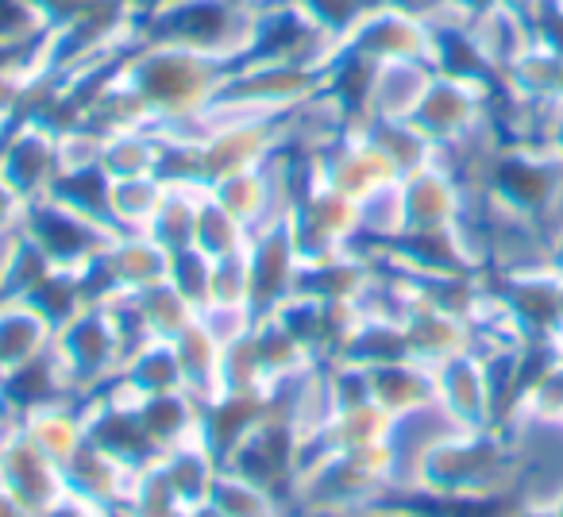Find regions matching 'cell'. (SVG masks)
Here are the masks:
<instances>
[{"mask_svg":"<svg viewBox=\"0 0 563 517\" xmlns=\"http://www.w3.org/2000/svg\"><path fill=\"white\" fill-rule=\"evenodd\" d=\"M120 74L132 81L135 94L147 101L155 124H174L205 112L224 89L232 63L178 43H132L120 58Z\"/></svg>","mask_w":563,"mask_h":517,"instance_id":"obj_1","label":"cell"},{"mask_svg":"<svg viewBox=\"0 0 563 517\" xmlns=\"http://www.w3.org/2000/svg\"><path fill=\"white\" fill-rule=\"evenodd\" d=\"M340 51L363 58L371 66L424 58L432 63V16L421 9H406L394 0H375L352 32L340 40Z\"/></svg>","mask_w":563,"mask_h":517,"instance_id":"obj_2","label":"cell"},{"mask_svg":"<svg viewBox=\"0 0 563 517\" xmlns=\"http://www.w3.org/2000/svg\"><path fill=\"white\" fill-rule=\"evenodd\" d=\"M483 109H486V81L455 78V74L437 70L409 120H413L437 147H452V143H463L483 124V117H486Z\"/></svg>","mask_w":563,"mask_h":517,"instance_id":"obj_3","label":"cell"},{"mask_svg":"<svg viewBox=\"0 0 563 517\" xmlns=\"http://www.w3.org/2000/svg\"><path fill=\"white\" fill-rule=\"evenodd\" d=\"M437 66L424 58H406V63H383L375 66L367 94V112L363 117H390V120H409L417 109V101L429 89Z\"/></svg>","mask_w":563,"mask_h":517,"instance_id":"obj_4","label":"cell"},{"mask_svg":"<svg viewBox=\"0 0 563 517\" xmlns=\"http://www.w3.org/2000/svg\"><path fill=\"white\" fill-rule=\"evenodd\" d=\"M294 4H298V12L317 28V32L329 35V40L340 47V40L352 32L355 20H360L375 0H294Z\"/></svg>","mask_w":563,"mask_h":517,"instance_id":"obj_5","label":"cell"},{"mask_svg":"<svg viewBox=\"0 0 563 517\" xmlns=\"http://www.w3.org/2000/svg\"><path fill=\"white\" fill-rule=\"evenodd\" d=\"M47 35L27 0H0V47L4 51H27Z\"/></svg>","mask_w":563,"mask_h":517,"instance_id":"obj_6","label":"cell"},{"mask_svg":"<svg viewBox=\"0 0 563 517\" xmlns=\"http://www.w3.org/2000/svg\"><path fill=\"white\" fill-rule=\"evenodd\" d=\"M548 0H494V9L509 12V16L525 20V24H532V20L540 16V9H544Z\"/></svg>","mask_w":563,"mask_h":517,"instance_id":"obj_7","label":"cell"},{"mask_svg":"<svg viewBox=\"0 0 563 517\" xmlns=\"http://www.w3.org/2000/svg\"><path fill=\"white\" fill-rule=\"evenodd\" d=\"M251 4H258V9H271V4H290V0H251Z\"/></svg>","mask_w":563,"mask_h":517,"instance_id":"obj_8","label":"cell"}]
</instances>
